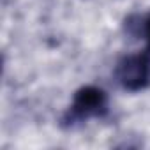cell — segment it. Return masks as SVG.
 <instances>
[{"instance_id": "1", "label": "cell", "mask_w": 150, "mask_h": 150, "mask_svg": "<svg viewBox=\"0 0 150 150\" xmlns=\"http://www.w3.org/2000/svg\"><path fill=\"white\" fill-rule=\"evenodd\" d=\"M108 113V96L103 88L87 85L81 87L72 97L67 113L62 118V125L72 127L88 118H99Z\"/></svg>"}, {"instance_id": "2", "label": "cell", "mask_w": 150, "mask_h": 150, "mask_svg": "<svg viewBox=\"0 0 150 150\" xmlns=\"http://www.w3.org/2000/svg\"><path fill=\"white\" fill-rule=\"evenodd\" d=\"M115 78L118 85L129 92L150 87V53L145 51L120 58L115 67Z\"/></svg>"}, {"instance_id": "3", "label": "cell", "mask_w": 150, "mask_h": 150, "mask_svg": "<svg viewBox=\"0 0 150 150\" xmlns=\"http://www.w3.org/2000/svg\"><path fill=\"white\" fill-rule=\"evenodd\" d=\"M141 34H143V37L146 41V50L145 51L150 53V14L141 20Z\"/></svg>"}]
</instances>
